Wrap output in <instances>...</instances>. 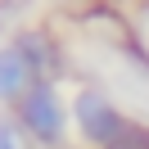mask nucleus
I'll return each instance as SVG.
<instances>
[{"instance_id": "3", "label": "nucleus", "mask_w": 149, "mask_h": 149, "mask_svg": "<svg viewBox=\"0 0 149 149\" xmlns=\"http://www.w3.org/2000/svg\"><path fill=\"white\" fill-rule=\"evenodd\" d=\"M14 45L27 54V63H32V72H36V81H54V77L68 68V50L59 45L45 27H23L18 36H14Z\"/></svg>"}, {"instance_id": "6", "label": "nucleus", "mask_w": 149, "mask_h": 149, "mask_svg": "<svg viewBox=\"0 0 149 149\" xmlns=\"http://www.w3.org/2000/svg\"><path fill=\"white\" fill-rule=\"evenodd\" d=\"M0 149H32V140L23 136V127H18V118H0Z\"/></svg>"}, {"instance_id": "1", "label": "nucleus", "mask_w": 149, "mask_h": 149, "mask_svg": "<svg viewBox=\"0 0 149 149\" xmlns=\"http://www.w3.org/2000/svg\"><path fill=\"white\" fill-rule=\"evenodd\" d=\"M131 122L136 118L95 81H86L81 91L72 95V131H77V140H81L86 149H113Z\"/></svg>"}, {"instance_id": "7", "label": "nucleus", "mask_w": 149, "mask_h": 149, "mask_svg": "<svg viewBox=\"0 0 149 149\" xmlns=\"http://www.w3.org/2000/svg\"><path fill=\"white\" fill-rule=\"evenodd\" d=\"M113 149H149V122H140V118H136L127 131H122V140H118Z\"/></svg>"}, {"instance_id": "2", "label": "nucleus", "mask_w": 149, "mask_h": 149, "mask_svg": "<svg viewBox=\"0 0 149 149\" xmlns=\"http://www.w3.org/2000/svg\"><path fill=\"white\" fill-rule=\"evenodd\" d=\"M23 136L36 149H68V122H72V109L63 104L54 81H36L14 109Z\"/></svg>"}, {"instance_id": "4", "label": "nucleus", "mask_w": 149, "mask_h": 149, "mask_svg": "<svg viewBox=\"0 0 149 149\" xmlns=\"http://www.w3.org/2000/svg\"><path fill=\"white\" fill-rule=\"evenodd\" d=\"M36 86V72H32L27 54L18 45H0V104L18 109V100Z\"/></svg>"}, {"instance_id": "5", "label": "nucleus", "mask_w": 149, "mask_h": 149, "mask_svg": "<svg viewBox=\"0 0 149 149\" xmlns=\"http://www.w3.org/2000/svg\"><path fill=\"white\" fill-rule=\"evenodd\" d=\"M127 27H131V45L149 59V0H136L131 5V23Z\"/></svg>"}]
</instances>
